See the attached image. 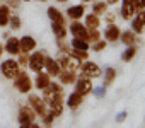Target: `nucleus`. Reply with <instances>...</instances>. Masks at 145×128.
Segmentation results:
<instances>
[{
    "instance_id": "obj_28",
    "label": "nucleus",
    "mask_w": 145,
    "mask_h": 128,
    "mask_svg": "<svg viewBox=\"0 0 145 128\" xmlns=\"http://www.w3.org/2000/svg\"><path fill=\"white\" fill-rule=\"evenodd\" d=\"M104 46H106V43H104V41H96V43L92 44V48H94L96 51H101V50H103Z\"/></svg>"
},
{
    "instance_id": "obj_24",
    "label": "nucleus",
    "mask_w": 145,
    "mask_h": 128,
    "mask_svg": "<svg viewBox=\"0 0 145 128\" xmlns=\"http://www.w3.org/2000/svg\"><path fill=\"white\" fill-rule=\"evenodd\" d=\"M9 24H10L12 29H19V27H21V19H19V16H10Z\"/></svg>"
},
{
    "instance_id": "obj_15",
    "label": "nucleus",
    "mask_w": 145,
    "mask_h": 128,
    "mask_svg": "<svg viewBox=\"0 0 145 128\" xmlns=\"http://www.w3.org/2000/svg\"><path fill=\"white\" fill-rule=\"evenodd\" d=\"M99 16H96V14H89L87 17H86V27L87 29H97L99 27Z\"/></svg>"
},
{
    "instance_id": "obj_25",
    "label": "nucleus",
    "mask_w": 145,
    "mask_h": 128,
    "mask_svg": "<svg viewBox=\"0 0 145 128\" xmlns=\"http://www.w3.org/2000/svg\"><path fill=\"white\" fill-rule=\"evenodd\" d=\"M72 80H74V74H72L70 70H68V72L65 70V72L61 74V82H67V84H70Z\"/></svg>"
},
{
    "instance_id": "obj_13",
    "label": "nucleus",
    "mask_w": 145,
    "mask_h": 128,
    "mask_svg": "<svg viewBox=\"0 0 145 128\" xmlns=\"http://www.w3.org/2000/svg\"><path fill=\"white\" fill-rule=\"evenodd\" d=\"M44 67L48 69V74H53V75L60 74V65H58V61L53 60V58H44Z\"/></svg>"
},
{
    "instance_id": "obj_18",
    "label": "nucleus",
    "mask_w": 145,
    "mask_h": 128,
    "mask_svg": "<svg viewBox=\"0 0 145 128\" xmlns=\"http://www.w3.org/2000/svg\"><path fill=\"white\" fill-rule=\"evenodd\" d=\"M108 10V4L106 2H99V0H94V5H92V14L101 16Z\"/></svg>"
},
{
    "instance_id": "obj_27",
    "label": "nucleus",
    "mask_w": 145,
    "mask_h": 128,
    "mask_svg": "<svg viewBox=\"0 0 145 128\" xmlns=\"http://www.w3.org/2000/svg\"><path fill=\"white\" fill-rule=\"evenodd\" d=\"M137 19H138V21H140V22L145 26V9H140V10H138V14H137Z\"/></svg>"
},
{
    "instance_id": "obj_9",
    "label": "nucleus",
    "mask_w": 145,
    "mask_h": 128,
    "mask_svg": "<svg viewBox=\"0 0 145 128\" xmlns=\"http://www.w3.org/2000/svg\"><path fill=\"white\" fill-rule=\"evenodd\" d=\"M48 17H50L53 22H56V24H65V17H63V14H61L56 7H50V9H48Z\"/></svg>"
},
{
    "instance_id": "obj_12",
    "label": "nucleus",
    "mask_w": 145,
    "mask_h": 128,
    "mask_svg": "<svg viewBox=\"0 0 145 128\" xmlns=\"http://www.w3.org/2000/svg\"><path fill=\"white\" fill-rule=\"evenodd\" d=\"M10 16H12V12H10L9 5H0V26H2V27L9 24Z\"/></svg>"
},
{
    "instance_id": "obj_19",
    "label": "nucleus",
    "mask_w": 145,
    "mask_h": 128,
    "mask_svg": "<svg viewBox=\"0 0 145 128\" xmlns=\"http://www.w3.org/2000/svg\"><path fill=\"white\" fill-rule=\"evenodd\" d=\"M77 91H79V94H80V92H82V94L89 92V91H91V80H89V79L80 77V80L77 82Z\"/></svg>"
},
{
    "instance_id": "obj_16",
    "label": "nucleus",
    "mask_w": 145,
    "mask_h": 128,
    "mask_svg": "<svg viewBox=\"0 0 145 128\" xmlns=\"http://www.w3.org/2000/svg\"><path fill=\"white\" fill-rule=\"evenodd\" d=\"M51 27H53V33H55V36H56L58 39H65V38H67V27H65V24H56V22H53Z\"/></svg>"
},
{
    "instance_id": "obj_33",
    "label": "nucleus",
    "mask_w": 145,
    "mask_h": 128,
    "mask_svg": "<svg viewBox=\"0 0 145 128\" xmlns=\"http://www.w3.org/2000/svg\"><path fill=\"white\" fill-rule=\"evenodd\" d=\"M125 116H126V113L123 111V113H120V114L116 116V120H118V121H121V120H125Z\"/></svg>"
},
{
    "instance_id": "obj_37",
    "label": "nucleus",
    "mask_w": 145,
    "mask_h": 128,
    "mask_svg": "<svg viewBox=\"0 0 145 128\" xmlns=\"http://www.w3.org/2000/svg\"><path fill=\"white\" fill-rule=\"evenodd\" d=\"M84 2H89V0H84Z\"/></svg>"
},
{
    "instance_id": "obj_36",
    "label": "nucleus",
    "mask_w": 145,
    "mask_h": 128,
    "mask_svg": "<svg viewBox=\"0 0 145 128\" xmlns=\"http://www.w3.org/2000/svg\"><path fill=\"white\" fill-rule=\"evenodd\" d=\"M0 55H2V46H0Z\"/></svg>"
},
{
    "instance_id": "obj_35",
    "label": "nucleus",
    "mask_w": 145,
    "mask_h": 128,
    "mask_svg": "<svg viewBox=\"0 0 145 128\" xmlns=\"http://www.w3.org/2000/svg\"><path fill=\"white\" fill-rule=\"evenodd\" d=\"M58 2H67V0H58Z\"/></svg>"
},
{
    "instance_id": "obj_7",
    "label": "nucleus",
    "mask_w": 145,
    "mask_h": 128,
    "mask_svg": "<svg viewBox=\"0 0 145 128\" xmlns=\"http://www.w3.org/2000/svg\"><path fill=\"white\" fill-rule=\"evenodd\" d=\"M84 12H86V7H84V5H72V7L67 10V16H68L70 19H74V21H79V19L84 16Z\"/></svg>"
},
{
    "instance_id": "obj_2",
    "label": "nucleus",
    "mask_w": 145,
    "mask_h": 128,
    "mask_svg": "<svg viewBox=\"0 0 145 128\" xmlns=\"http://www.w3.org/2000/svg\"><path fill=\"white\" fill-rule=\"evenodd\" d=\"M44 55L43 53H39V51H34L31 56H29V67L34 70V72H38L39 74V70L44 67Z\"/></svg>"
},
{
    "instance_id": "obj_26",
    "label": "nucleus",
    "mask_w": 145,
    "mask_h": 128,
    "mask_svg": "<svg viewBox=\"0 0 145 128\" xmlns=\"http://www.w3.org/2000/svg\"><path fill=\"white\" fill-rule=\"evenodd\" d=\"M31 103H34V108H36L39 113L44 109V108H43V103H41V101H38V97H36V96H33V97H31Z\"/></svg>"
},
{
    "instance_id": "obj_31",
    "label": "nucleus",
    "mask_w": 145,
    "mask_h": 128,
    "mask_svg": "<svg viewBox=\"0 0 145 128\" xmlns=\"http://www.w3.org/2000/svg\"><path fill=\"white\" fill-rule=\"evenodd\" d=\"M114 21V16L113 14H106V24H113Z\"/></svg>"
},
{
    "instance_id": "obj_14",
    "label": "nucleus",
    "mask_w": 145,
    "mask_h": 128,
    "mask_svg": "<svg viewBox=\"0 0 145 128\" xmlns=\"http://www.w3.org/2000/svg\"><path fill=\"white\" fill-rule=\"evenodd\" d=\"M72 48L74 50H79V51H87L89 50V43L82 38H74L72 39Z\"/></svg>"
},
{
    "instance_id": "obj_30",
    "label": "nucleus",
    "mask_w": 145,
    "mask_h": 128,
    "mask_svg": "<svg viewBox=\"0 0 145 128\" xmlns=\"http://www.w3.org/2000/svg\"><path fill=\"white\" fill-rule=\"evenodd\" d=\"M113 79H114V70H113V69H108V70H106V80L111 82Z\"/></svg>"
},
{
    "instance_id": "obj_5",
    "label": "nucleus",
    "mask_w": 145,
    "mask_h": 128,
    "mask_svg": "<svg viewBox=\"0 0 145 128\" xmlns=\"http://www.w3.org/2000/svg\"><path fill=\"white\" fill-rule=\"evenodd\" d=\"M120 34H121V31L118 29L116 24H108L106 29H104V38H106V41H118V39H120Z\"/></svg>"
},
{
    "instance_id": "obj_20",
    "label": "nucleus",
    "mask_w": 145,
    "mask_h": 128,
    "mask_svg": "<svg viewBox=\"0 0 145 128\" xmlns=\"http://www.w3.org/2000/svg\"><path fill=\"white\" fill-rule=\"evenodd\" d=\"M36 86H38L39 89L48 87V86H50V75H48V74H39L38 79H36Z\"/></svg>"
},
{
    "instance_id": "obj_29",
    "label": "nucleus",
    "mask_w": 145,
    "mask_h": 128,
    "mask_svg": "<svg viewBox=\"0 0 145 128\" xmlns=\"http://www.w3.org/2000/svg\"><path fill=\"white\" fill-rule=\"evenodd\" d=\"M133 4H135L137 10H140V9H145V0H133Z\"/></svg>"
},
{
    "instance_id": "obj_6",
    "label": "nucleus",
    "mask_w": 145,
    "mask_h": 128,
    "mask_svg": "<svg viewBox=\"0 0 145 128\" xmlns=\"http://www.w3.org/2000/svg\"><path fill=\"white\" fill-rule=\"evenodd\" d=\"M19 48H21L22 53H29V51H33L36 48V41L31 36H24V38L19 39Z\"/></svg>"
},
{
    "instance_id": "obj_34",
    "label": "nucleus",
    "mask_w": 145,
    "mask_h": 128,
    "mask_svg": "<svg viewBox=\"0 0 145 128\" xmlns=\"http://www.w3.org/2000/svg\"><path fill=\"white\" fill-rule=\"evenodd\" d=\"M104 2H106L108 5H113V4H118V2H120V0H104Z\"/></svg>"
},
{
    "instance_id": "obj_23",
    "label": "nucleus",
    "mask_w": 145,
    "mask_h": 128,
    "mask_svg": "<svg viewBox=\"0 0 145 128\" xmlns=\"http://www.w3.org/2000/svg\"><path fill=\"white\" fill-rule=\"evenodd\" d=\"M79 104H80V94H74V96L68 97V106L70 108H75Z\"/></svg>"
},
{
    "instance_id": "obj_4",
    "label": "nucleus",
    "mask_w": 145,
    "mask_h": 128,
    "mask_svg": "<svg viewBox=\"0 0 145 128\" xmlns=\"http://www.w3.org/2000/svg\"><path fill=\"white\" fill-rule=\"evenodd\" d=\"M137 12V7L133 4V0H123L121 2V17L123 19H131Z\"/></svg>"
},
{
    "instance_id": "obj_10",
    "label": "nucleus",
    "mask_w": 145,
    "mask_h": 128,
    "mask_svg": "<svg viewBox=\"0 0 145 128\" xmlns=\"http://www.w3.org/2000/svg\"><path fill=\"white\" fill-rule=\"evenodd\" d=\"M5 51H9V53H12V55H17V53H21V48H19V39L17 38H9L7 39V43H5Z\"/></svg>"
},
{
    "instance_id": "obj_1",
    "label": "nucleus",
    "mask_w": 145,
    "mask_h": 128,
    "mask_svg": "<svg viewBox=\"0 0 145 128\" xmlns=\"http://www.w3.org/2000/svg\"><path fill=\"white\" fill-rule=\"evenodd\" d=\"M2 72H4V75L9 77V79L17 77V74H19V63L14 61V60H5V61L2 63Z\"/></svg>"
},
{
    "instance_id": "obj_32",
    "label": "nucleus",
    "mask_w": 145,
    "mask_h": 128,
    "mask_svg": "<svg viewBox=\"0 0 145 128\" xmlns=\"http://www.w3.org/2000/svg\"><path fill=\"white\" fill-rule=\"evenodd\" d=\"M103 94H104V87H97V89H96V96H99V97H101Z\"/></svg>"
},
{
    "instance_id": "obj_21",
    "label": "nucleus",
    "mask_w": 145,
    "mask_h": 128,
    "mask_svg": "<svg viewBox=\"0 0 145 128\" xmlns=\"http://www.w3.org/2000/svg\"><path fill=\"white\" fill-rule=\"evenodd\" d=\"M135 53H137V48L131 44V46H128V48H126V51L123 53V56H121V58H123L125 61H128V60H131V58L135 56Z\"/></svg>"
},
{
    "instance_id": "obj_3",
    "label": "nucleus",
    "mask_w": 145,
    "mask_h": 128,
    "mask_svg": "<svg viewBox=\"0 0 145 128\" xmlns=\"http://www.w3.org/2000/svg\"><path fill=\"white\" fill-rule=\"evenodd\" d=\"M68 31L72 33V36H75V38H82V39H86L87 38V27H86V24H80V22H77V21H74L70 24V27H68Z\"/></svg>"
},
{
    "instance_id": "obj_11",
    "label": "nucleus",
    "mask_w": 145,
    "mask_h": 128,
    "mask_svg": "<svg viewBox=\"0 0 145 128\" xmlns=\"http://www.w3.org/2000/svg\"><path fill=\"white\" fill-rule=\"evenodd\" d=\"M16 87H17L19 91H22V92L29 91V87H31V80H29V77H27L26 74L19 75V77H17V80H16Z\"/></svg>"
},
{
    "instance_id": "obj_22",
    "label": "nucleus",
    "mask_w": 145,
    "mask_h": 128,
    "mask_svg": "<svg viewBox=\"0 0 145 128\" xmlns=\"http://www.w3.org/2000/svg\"><path fill=\"white\" fill-rule=\"evenodd\" d=\"M131 29H133V33H137V34H140V33H143V24L135 17L133 21H131Z\"/></svg>"
},
{
    "instance_id": "obj_17",
    "label": "nucleus",
    "mask_w": 145,
    "mask_h": 128,
    "mask_svg": "<svg viewBox=\"0 0 145 128\" xmlns=\"http://www.w3.org/2000/svg\"><path fill=\"white\" fill-rule=\"evenodd\" d=\"M120 39H121V43H125L126 46H131V44H135L137 36H135V33H133V31H126V33L120 34Z\"/></svg>"
},
{
    "instance_id": "obj_38",
    "label": "nucleus",
    "mask_w": 145,
    "mask_h": 128,
    "mask_svg": "<svg viewBox=\"0 0 145 128\" xmlns=\"http://www.w3.org/2000/svg\"><path fill=\"white\" fill-rule=\"evenodd\" d=\"M39 2H44V0H39Z\"/></svg>"
},
{
    "instance_id": "obj_8",
    "label": "nucleus",
    "mask_w": 145,
    "mask_h": 128,
    "mask_svg": "<svg viewBox=\"0 0 145 128\" xmlns=\"http://www.w3.org/2000/svg\"><path fill=\"white\" fill-rule=\"evenodd\" d=\"M82 72H84L87 77H99V74H101L99 67L96 65V63H91V61L84 63V67H82Z\"/></svg>"
}]
</instances>
